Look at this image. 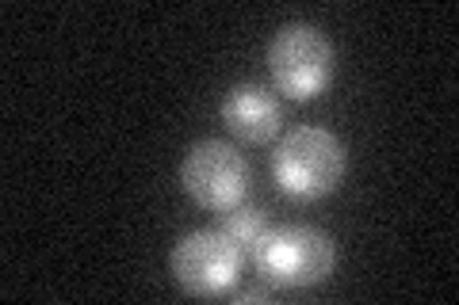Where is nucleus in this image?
<instances>
[{
    "label": "nucleus",
    "mask_w": 459,
    "mask_h": 305,
    "mask_svg": "<svg viewBox=\"0 0 459 305\" xmlns=\"http://www.w3.org/2000/svg\"><path fill=\"white\" fill-rule=\"evenodd\" d=\"M268 72L276 92L307 104L318 99L333 80V47L310 23H283L268 42Z\"/></svg>",
    "instance_id": "3"
},
{
    "label": "nucleus",
    "mask_w": 459,
    "mask_h": 305,
    "mask_svg": "<svg viewBox=\"0 0 459 305\" xmlns=\"http://www.w3.org/2000/svg\"><path fill=\"white\" fill-rule=\"evenodd\" d=\"M180 183L188 191L192 202H199L204 210H230L238 202H246L249 183H253V168L230 141H199L188 149L180 165Z\"/></svg>",
    "instance_id": "5"
},
{
    "label": "nucleus",
    "mask_w": 459,
    "mask_h": 305,
    "mask_svg": "<svg viewBox=\"0 0 459 305\" xmlns=\"http://www.w3.org/2000/svg\"><path fill=\"white\" fill-rule=\"evenodd\" d=\"M234 301H268V290L264 286H246V290H238Z\"/></svg>",
    "instance_id": "8"
},
{
    "label": "nucleus",
    "mask_w": 459,
    "mask_h": 305,
    "mask_svg": "<svg viewBox=\"0 0 459 305\" xmlns=\"http://www.w3.org/2000/svg\"><path fill=\"white\" fill-rule=\"evenodd\" d=\"M241 264L246 252L230 241L219 225L195 229V233L180 237V244L169 256L172 279H177L195 298H222L241 279Z\"/></svg>",
    "instance_id": "4"
},
{
    "label": "nucleus",
    "mask_w": 459,
    "mask_h": 305,
    "mask_svg": "<svg viewBox=\"0 0 459 305\" xmlns=\"http://www.w3.org/2000/svg\"><path fill=\"white\" fill-rule=\"evenodd\" d=\"M222 123L238 141L246 145H268L283 126V99L268 84H234L222 99Z\"/></svg>",
    "instance_id": "6"
},
{
    "label": "nucleus",
    "mask_w": 459,
    "mask_h": 305,
    "mask_svg": "<svg viewBox=\"0 0 459 305\" xmlns=\"http://www.w3.org/2000/svg\"><path fill=\"white\" fill-rule=\"evenodd\" d=\"M253 264L272 286L307 290L325 283L337 267L333 237L318 225H276L264 229V237L253 249Z\"/></svg>",
    "instance_id": "2"
},
{
    "label": "nucleus",
    "mask_w": 459,
    "mask_h": 305,
    "mask_svg": "<svg viewBox=\"0 0 459 305\" xmlns=\"http://www.w3.org/2000/svg\"><path fill=\"white\" fill-rule=\"evenodd\" d=\"M349 157L344 145L322 126H291L272 149V176H276L280 191L299 202H318L333 195Z\"/></svg>",
    "instance_id": "1"
},
{
    "label": "nucleus",
    "mask_w": 459,
    "mask_h": 305,
    "mask_svg": "<svg viewBox=\"0 0 459 305\" xmlns=\"http://www.w3.org/2000/svg\"><path fill=\"white\" fill-rule=\"evenodd\" d=\"M219 229L238 244L241 252H246V249H256V241L264 237L268 214L261 207H249V202H238V207H230V210L219 214Z\"/></svg>",
    "instance_id": "7"
}]
</instances>
